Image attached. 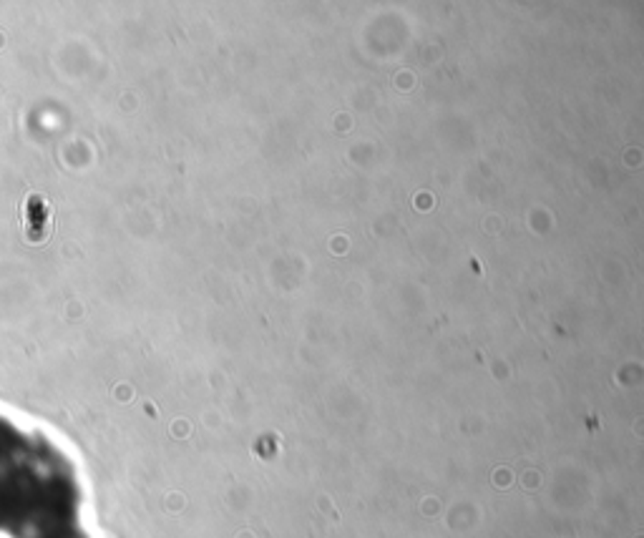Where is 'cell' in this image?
<instances>
[{"label": "cell", "mask_w": 644, "mask_h": 538, "mask_svg": "<svg viewBox=\"0 0 644 538\" xmlns=\"http://www.w3.org/2000/svg\"><path fill=\"white\" fill-rule=\"evenodd\" d=\"M71 463L40 435L0 418V533L5 538H88Z\"/></svg>", "instance_id": "6da1fadb"}]
</instances>
